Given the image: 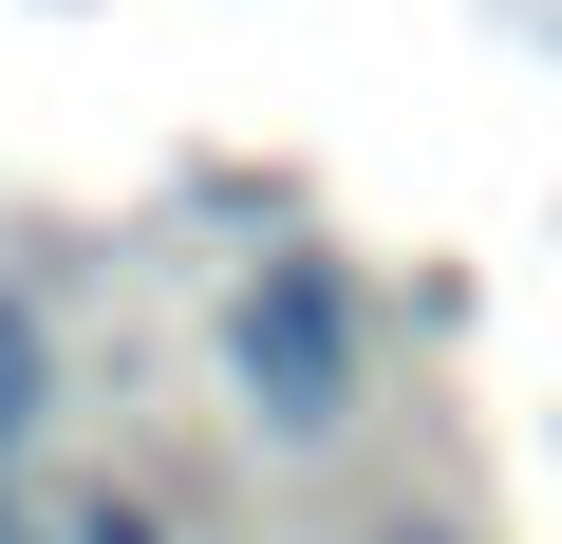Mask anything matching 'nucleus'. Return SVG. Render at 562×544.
Here are the masks:
<instances>
[{"label": "nucleus", "mask_w": 562, "mask_h": 544, "mask_svg": "<svg viewBox=\"0 0 562 544\" xmlns=\"http://www.w3.org/2000/svg\"><path fill=\"white\" fill-rule=\"evenodd\" d=\"M225 376H244V413H262L281 451L357 432V282H338L319 244L244 263V301H225Z\"/></svg>", "instance_id": "f257e3e1"}, {"label": "nucleus", "mask_w": 562, "mask_h": 544, "mask_svg": "<svg viewBox=\"0 0 562 544\" xmlns=\"http://www.w3.org/2000/svg\"><path fill=\"white\" fill-rule=\"evenodd\" d=\"M38 413H57V320L0 282V469H20V432H38Z\"/></svg>", "instance_id": "f03ea898"}, {"label": "nucleus", "mask_w": 562, "mask_h": 544, "mask_svg": "<svg viewBox=\"0 0 562 544\" xmlns=\"http://www.w3.org/2000/svg\"><path fill=\"white\" fill-rule=\"evenodd\" d=\"M76 544H150V507H94V525H76Z\"/></svg>", "instance_id": "7ed1b4c3"}]
</instances>
